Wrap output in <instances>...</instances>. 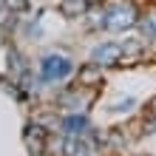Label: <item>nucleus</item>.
Segmentation results:
<instances>
[{
	"label": "nucleus",
	"instance_id": "obj_5",
	"mask_svg": "<svg viewBox=\"0 0 156 156\" xmlns=\"http://www.w3.org/2000/svg\"><path fill=\"white\" fill-rule=\"evenodd\" d=\"M139 31L145 40H156V14H139Z\"/></svg>",
	"mask_w": 156,
	"mask_h": 156
},
{
	"label": "nucleus",
	"instance_id": "obj_4",
	"mask_svg": "<svg viewBox=\"0 0 156 156\" xmlns=\"http://www.w3.org/2000/svg\"><path fill=\"white\" fill-rule=\"evenodd\" d=\"M85 17H88V29H105L108 26V9H88L85 12Z\"/></svg>",
	"mask_w": 156,
	"mask_h": 156
},
{
	"label": "nucleus",
	"instance_id": "obj_2",
	"mask_svg": "<svg viewBox=\"0 0 156 156\" xmlns=\"http://www.w3.org/2000/svg\"><path fill=\"white\" fill-rule=\"evenodd\" d=\"M122 54H125V45H119V43H99L94 51H91V62L99 68H108V66H116L119 60H122Z\"/></svg>",
	"mask_w": 156,
	"mask_h": 156
},
{
	"label": "nucleus",
	"instance_id": "obj_9",
	"mask_svg": "<svg viewBox=\"0 0 156 156\" xmlns=\"http://www.w3.org/2000/svg\"><path fill=\"white\" fill-rule=\"evenodd\" d=\"M97 71H99V66H94V62H91L88 68H82L80 71V85H82V82H94L97 80Z\"/></svg>",
	"mask_w": 156,
	"mask_h": 156
},
{
	"label": "nucleus",
	"instance_id": "obj_7",
	"mask_svg": "<svg viewBox=\"0 0 156 156\" xmlns=\"http://www.w3.org/2000/svg\"><path fill=\"white\" fill-rule=\"evenodd\" d=\"M62 128H66L68 136H85L88 122H85L82 116H71V119H66V122H62Z\"/></svg>",
	"mask_w": 156,
	"mask_h": 156
},
{
	"label": "nucleus",
	"instance_id": "obj_8",
	"mask_svg": "<svg viewBox=\"0 0 156 156\" xmlns=\"http://www.w3.org/2000/svg\"><path fill=\"white\" fill-rule=\"evenodd\" d=\"M153 131H156V99H151L148 114H145V122H142V133H153Z\"/></svg>",
	"mask_w": 156,
	"mask_h": 156
},
{
	"label": "nucleus",
	"instance_id": "obj_1",
	"mask_svg": "<svg viewBox=\"0 0 156 156\" xmlns=\"http://www.w3.org/2000/svg\"><path fill=\"white\" fill-rule=\"evenodd\" d=\"M136 23H139V12H136V6L131 3V0H119V3L108 6V26L105 29L128 31V29H133Z\"/></svg>",
	"mask_w": 156,
	"mask_h": 156
},
{
	"label": "nucleus",
	"instance_id": "obj_3",
	"mask_svg": "<svg viewBox=\"0 0 156 156\" xmlns=\"http://www.w3.org/2000/svg\"><path fill=\"white\" fill-rule=\"evenodd\" d=\"M68 71H71V62H68L66 57H48V60L43 62V74L51 77V80H54V77H66Z\"/></svg>",
	"mask_w": 156,
	"mask_h": 156
},
{
	"label": "nucleus",
	"instance_id": "obj_6",
	"mask_svg": "<svg viewBox=\"0 0 156 156\" xmlns=\"http://www.w3.org/2000/svg\"><path fill=\"white\" fill-rule=\"evenodd\" d=\"M85 12H88V0H66L62 3L66 17H85Z\"/></svg>",
	"mask_w": 156,
	"mask_h": 156
}]
</instances>
